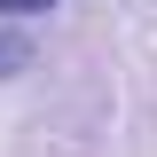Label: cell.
I'll return each instance as SVG.
<instances>
[{"label":"cell","mask_w":157,"mask_h":157,"mask_svg":"<svg viewBox=\"0 0 157 157\" xmlns=\"http://www.w3.org/2000/svg\"><path fill=\"white\" fill-rule=\"evenodd\" d=\"M16 71H32V39L24 32H0V78H16Z\"/></svg>","instance_id":"1"},{"label":"cell","mask_w":157,"mask_h":157,"mask_svg":"<svg viewBox=\"0 0 157 157\" xmlns=\"http://www.w3.org/2000/svg\"><path fill=\"white\" fill-rule=\"evenodd\" d=\"M47 8H55V0H0V16H8V24H32V16H47Z\"/></svg>","instance_id":"2"}]
</instances>
